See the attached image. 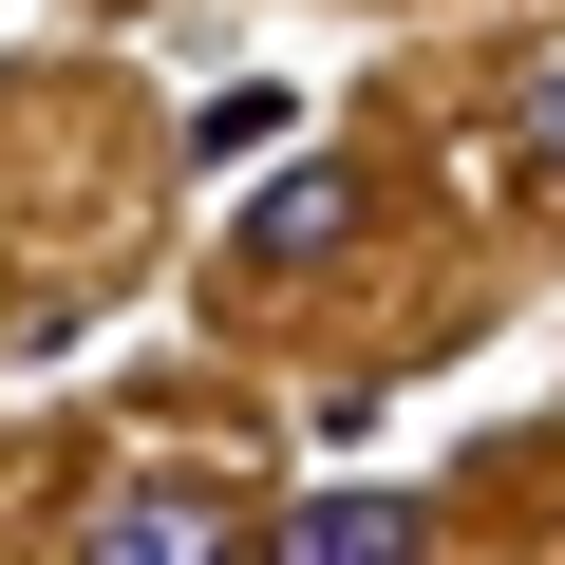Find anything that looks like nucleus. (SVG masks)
Wrapping results in <instances>:
<instances>
[{
    "label": "nucleus",
    "mask_w": 565,
    "mask_h": 565,
    "mask_svg": "<svg viewBox=\"0 0 565 565\" xmlns=\"http://www.w3.org/2000/svg\"><path fill=\"white\" fill-rule=\"evenodd\" d=\"M76 565H245V509L189 490V471H132V490L76 527Z\"/></svg>",
    "instance_id": "f257e3e1"
},
{
    "label": "nucleus",
    "mask_w": 565,
    "mask_h": 565,
    "mask_svg": "<svg viewBox=\"0 0 565 565\" xmlns=\"http://www.w3.org/2000/svg\"><path fill=\"white\" fill-rule=\"evenodd\" d=\"M415 527H434L415 490H321L302 527H264V565H415Z\"/></svg>",
    "instance_id": "f03ea898"
},
{
    "label": "nucleus",
    "mask_w": 565,
    "mask_h": 565,
    "mask_svg": "<svg viewBox=\"0 0 565 565\" xmlns=\"http://www.w3.org/2000/svg\"><path fill=\"white\" fill-rule=\"evenodd\" d=\"M340 226H359V170H340V151H302V170H282V189L245 207V264H321Z\"/></svg>",
    "instance_id": "7ed1b4c3"
},
{
    "label": "nucleus",
    "mask_w": 565,
    "mask_h": 565,
    "mask_svg": "<svg viewBox=\"0 0 565 565\" xmlns=\"http://www.w3.org/2000/svg\"><path fill=\"white\" fill-rule=\"evenodd\" d=\"M527 170H546V189H565V57H546V76H527Z\"/></svg>",
    "instance_id": "20e7f679"
}]
</instances>
